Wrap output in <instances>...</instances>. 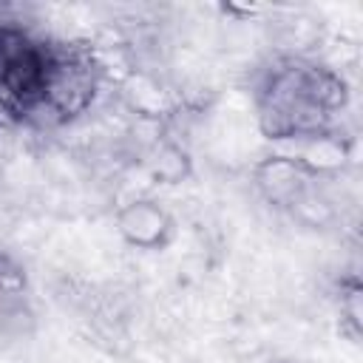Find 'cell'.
Wrapping results in <instances>:
<instances>
[{
  "mask_svg": "<svg viewBox=\"0 0 363 363\" xmlns=\"http://www.w3.org/2000/svg\"><path fill=\"white\" fill-rule=\"evenodd\" d=\"M116 230L119 235L139 250H156L167 241L173 221L167 210L153 199H130L116 213Z\"/></svg>",
  "mask_w": 363,
  "mask_h": 363,
  "instance_id": "6da1fadb",
  "label": "cell"
},
{
  "mask_svg": "<svg viewBox=\"0 0 363 363\" xmlns=\"http://www.w3.org/2000/svg\"><path fill=\"white\" fill-rule=\"evenodd\" d=\"M145 167L150 173L153 182H164V184H176L182 182L187 173H190V159H187V150L184 145L179 142H170V139H162L156 142L150 150H145Z\"/></svg>",
  "mask_w": 363,
  "mask_h": 363,
  "instance_id": "3957f363",
  "label": "cell"
},
{
  "mask_svg": "<svg viewBox=\"0 0 363 363\" xmlns=\"http://www.w3.org/2000/svg\"><path fill=\"white\" fill-rule=\"evenodd\" d=\"M312 182V176L289 156L272 153L255 167V187L258 193L278 207H289L292 199Z\"/></svg>",
  "mask_w": 363,
  "mask_h": 363,
  "instance_id": "7a4b0ae2",
  "label": "cell"
}]
</instances>
